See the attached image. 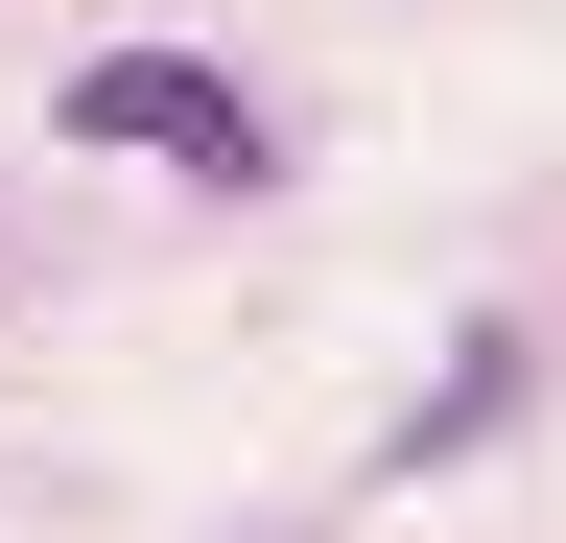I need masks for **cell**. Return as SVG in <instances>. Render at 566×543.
Wrapping results in <instances>:
<instances>
[{
    "label": "cell",
    "instance_id": "obj_1",
    "mask_svg": "<svg viewBox=\"0 0 566 543\" xmlns=\"http://www.w3.org/2000/svg\"><path fill=\"white\" fill-rule=\"evenodd\" d=\"M71 143L189 166V189H260V95H237V72H189V48H95V72H71Z\"/></svg>",
    "mask_w": 566,
    "mask_h": 543
},
{
    "label": "cell",
    "instance_id": "obj_2",
    "mask_svg": "<svg viewBox=\"0 0 566 543\" xmlns=\"http://www.w3.org/2000/svg\"><path fill=\"white\" fill-rule=\"evenodd\" d=\"M495 401H520V331H472V355H449V378H424V426H401V472H424V449H472V426H495Z\"/></svg>",
    "mask_w": 566,
    "mask_h": 543
}]
</instances>
